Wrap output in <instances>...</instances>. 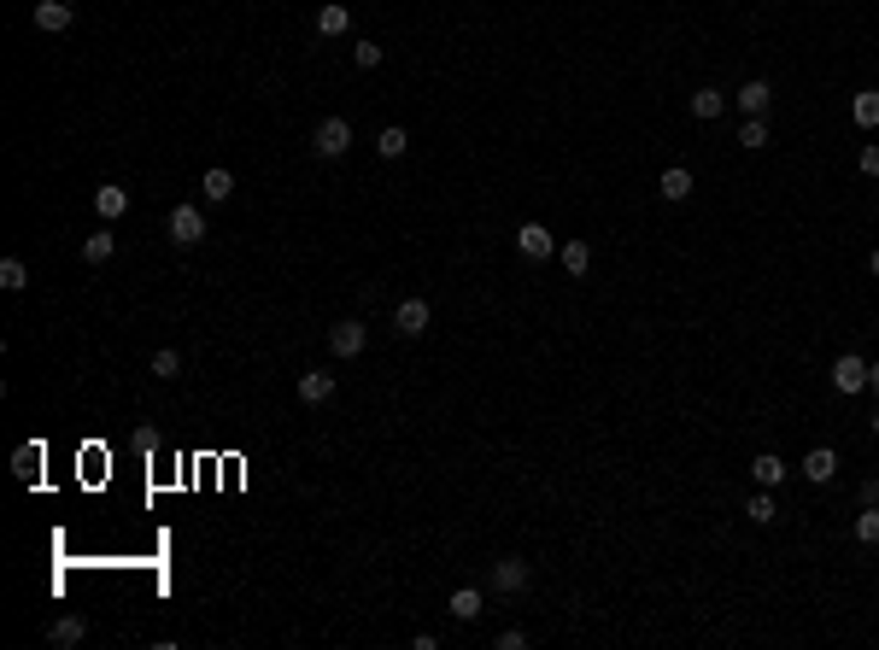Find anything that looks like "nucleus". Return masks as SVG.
I'll list each match as a JSON object with an SVG mask.
<instances>
[{
  "instance_id": "obj_9",
  "label": "nucleus",
  "mask_w": 879,
  "mask_h": 650,
  "mask_svg": "<svg viewBox=\"0 0 879 650\" xmlns=\"http://www.w3.org/2000/svg\"><path fill=\"white\" fill-rule=\"evenodd\" d=\"M516 246H522V258H551V229L546 223H522V229H516Z\"/></svg>"
},
{
  "instance_id": "obj_1",
  "label": "nucleus",
  "mask_w": 879,
  "mask_h": 650,
  "mask_svg": "<svg viewBox=\"0 0 879 650\" xmlns=\"http://www.w3.org/2000/svg\"><path fill=\"white\" fill-rule=\"evenodd\" d=\"M364 346H369V329L358 317H346V322H334V329H329V352L334 358H364Z\"/></svg>"
},
{
  "instance_id": "obj_14",
  "label": "nucleus",
  "mask_w": 879,
  "mask_h": 650,
  "mask_svg": "<svg viewBox=\"0 0 879 650\" xmlns=\"http://www.w3.org/2000/svg\"><path fill=\"white\" fill-rule=\"evenodd\" d=\"M352 30V12L340 6V0H329V6H317V35H346Z\"/></svg>"
},
{
  "instance_id": "obj_23",
  "label": "nucleus",
  "mask_w": 879,
  "mask_h": 650,
  "mask_svg": "<svg viewBox=\"0 0 879 650\" xmlns=\"http://www.w3.org/2000/svg\"><path fill=\"white\" fill-rule=\"evenodd\" d=\"M750 474H757V486H779V481H786V464H779L774 452H762L757 464H750Z\"/></svg>"
},
{
  "instance_id": "obj_7",
  "label": "nucleus",
  "mask_w": 879,
  "mask_h": 650,
  "mask_svg": "<svg viewBox=\"0 0 879 650\" xmlns=\"http://www.w3.org/2000/svg\"><path fill=\"white\" fill-rule=\"evenodd\" d=\"M528 580H534V569H528L522 557H504V562H492V586H499V592H522Z\"/></svg>"
},
{
  "instance_id": "obj_34",
  "label": "nucleus",
  "mask_w": 879,
  "mask_h": 650,
  "mask_svg": "<svg viewBox=\"0 0 879 650\" xmlns=\"http://www.w3.org/2000/svg\"><path fill=\"white\" fill-rule=\"evenodd\" d=\"M868 270H874V276H879V246H874V258H868Z\"/></svg>"
},
{
  "instance_id": "obj_25",
  "label": "nucleus",
  "mask_w": 879,
  "mask_h": 650,
  "mask_svg": "<svg viewBox=\"0 0 879 650\" xmlns=\"http://www.w3.org/2000/svg\"><path fill=\"white\" fill-rule=\"evenodd\" d=\"M452 616L457 621H475L481 616V592H475V586H457V592H452Z\"/></svg>"
},
{
  "instance_id": "obj_19",
  "label": "nucleus",
  "mask_w": 879,
  "mask_h": 650,
  "mask_svg": "<svg viewBox=\"0 0 879 650\" xmlns=\"http://www.w3.org/2000/svg\"><path fill=\"white\" fill-rule=\"evenodd\" d=\"M111 253H118V241H111V229H94L89 241H82V264H106Z\"/></svg>"
},
{
  "instance_id": "obj_18",
  "label": "nucleus",
  "mask_w": 879,
  "mask_h": 650,
  "mask_svg": "<svg viewBox=\"0 0 879 650\" xmlns=\"http://www.w3.org/2000/svg\"><path fill=\"white\" fill-rule=\"evenodd\" d=\"M850 118H856L862 129H879V89H862L856 100H850Z\"/></svg>"
},
{
  "instance_id": "obj_16",
  "label": "nucleus",
  "mask_w": 879,
  "mask_h": 650,
  "mask_svg": "<svg viewBox=\"0 0 879 650\" xmlns=\"http://www.w3.org/2000/svg\"><path fill=\"white\" fill-rule=\"evenodd\" d=\"M200 194L212 199V206H223V199L234 194V177H229V170H223V165H212V170H205V177H200Z\"/></svg>"
},
{
  "instance_id": "obj_28",
  "label": "nucleus",
  "mask_w": 879,
  "mask_h": 650,
  "mask_svg": "<svg viewBox=\"0 0 879 650\" xmlns=\"http://www.w3.org/2000/svg\"><path fill=\"white\" fill-rule=\"evenodd\" d=\"M153 375H158V381H177V375H182V352H170V346L153 352Z\"/></svg>"
},
{
  "instance_id": "obj_5",
  "label": "nucleus",
  "mask_w": 879,
  "mask_h": 650,
  "mask_svg": "<svg viewBox=\"0 0 879 650\" xmlns=\"http://www.w3.org/2000/svg\"><path fill=\"white\" fill-rule=\"evenodd\" d=\"M71 18H77L71 0H35V30H42V35H65Z\"/></svg>"
},
{
  "instance_id": "obj_15",
  "label": "nucleus",
  "mask_w": 879,
  "mask_h": 650,
  "mask_svg": "<svg viewBox=\"0 0 879 650\" xmlns=\"http://www.w3.org/2000/svg\"><path fill=\"white\" fill-rule=\"evenodd\" d=\"M721 111H727V94L721 89H698V94H692V118H698V123H715Z\"/></svg>"
},
{
  "instance_id": "obj_21",
  "label": "nucleus",
  "mask_w": 879,
  "mask_h": 650,
  "mask_svg": "<svg viewBox=\"0 0 879 650\" xmlns=\"http://www.w3.org/2000/svg\"><path fill=\"white\" fill-rule=\"evenodd\" d=\"M745 516H750V521H757V528H769V521L779 516V510H774V486H762V492H750V504H745Z\"/></svg>"
},
{
  "instance_id": "obj_20",
  "label": "nucleus",
  "mask_w": 879,
  "mask_h": 650,
  "mask_svg": "<svg viewBox=\"0 0 879 650\" xmlns=\"http://www.w3.org/2000/svg\"><path fill=\"white\" fill-rule=\"evenodd\" d=\"M405 147H411V135H405L399 123H387V129L376 135V153H381V158H405Z\"/></svg>"
},
{
  "instance_id": "obj_30",
  "label": "nucleus",
  "mask_w": 879,
  "mask_h": 650,
  "mask_svg": "<svg viewBox=\"0 0 879 650\" xmlns=\"http://www.w3.org/2000/svg\"><path fill=\"white\" fill-rule=\"evenodd\" d=\"M352 65H358V71H376V65H381V47H376V42H358V47H352Z\"/></svg>"
},
{
  "instance_id": "obj_31",
  "label": "nucleus",
  "mask_w": 879,
  "mask_h": 650,
  "mask_svg": "<svg viewBox=\"0 0 879 650\" xmlns=\"http://www.w3.org/2000/svg\"><path fill=\"white\" fill-rule=\"evenodd\" d=\"M856 165H862V177H879V147H862Z\"/></svg>"
},
{
  "instance_id": "obj_4",
  "label": "nucleus",
  "mask_w": 879,
  "mask_h": 650,
  "mask_svg": "<svg viewBox=\"0 0 879 650\" xmlns=\"http://www.w3.org/2000/svg\"><path fill=\"white\" fill-rule=\"evenodd\" d=\"M428 299H405V305H393V329L405 334V340H416V334H428Z\"/></svg>"
},
{
  "instance_id": "obj_33",
  "label": "nucleus",
  "mask_w": 879,
  "mask_h": 650,
  "mask_svg": "<svg viewBox=\"0 0 879 650\" xmlns=\"http://www.w3.org/2000/svg\"><path fill=\"white\" fill-rule=\"evenodd\" d=\"M868 387H874V393H879V364H868Z\"/></svg>"
},
{
  "instance_id": "obj_2",
  "label": "nucleus",
  "mask_w": 879,
  "mask_h": 650,
  "mask_svg": "<svg viewBox=\"0 0 879 650\" xmlns=\"http://www.w3.org/2000/svg\"><path fill=\"white\" fill-rule=\"evenodd\" d=\"M311 147H317V158H340L346 147H352V123H346V118H323L317 135H311Z\"/></svg>"
},
{
  "instance_id": "obj_6",
  "label": "nucleus",
  "mask_w": 879,
  "mask_h": 650,
  "mask_svg": "<svg viewBox=\"0 0 879 650\" xmlns=\"http://www.w3.org/2000/svg\"><path fill=\"white\" fill-rule=\"evenodd\" d=\"M833 387H838V393H862V387H868V364H862L856 352H845L833 364Z\"/></svg>"
},
{
  "instance_id": "obj_12",
  "label": "nucleus",
  "mask_w": 879,
  "mask_h": 650,
  "mask_svg": "<svg viewBox=\"0 0 879 650\" xmlns=\"http://www.w3.org/2000/svg\"><path fill=\"white\" fill-rule=\"evenodd\" d=\"M803 474H809L815 486H826V481L838 474V452H826V445H815V452L803 457Z\"/></svg>"
},
{
  "instance_id": "obj_35",
  "label": "nucleus",
  "mask_w": 879,
  "mask_h": 650,
  "mask_svg": "<svg viewBox=\"0 0 879 650\" xmlns=\"http://www.w3.org/2000/svg\"><path fill=\"white\" fill-rule=\"evenodd\" d=\"M874 434H879V416H874Z\"/></svg>"
},
{
  "instance_id": "obj_13",
  "label": "nucleus",
  "mask_w": 879,
  "mask_h": 650,
  "mask_svg": "<svg viewBox=\"0 0 879 650\" xmlns=\"http://www.w3.org/2000/svg\"><path fill=\"white\" fill-rule=\"evenodd\" d=\"M657 194L674 199V206H680V199H692V170H686V165H668L663 182H657Z\"/></svg>"
},
{
  "instance_id": "obj_27",
  "label": "nucleus",
  "mask_w": 879,
  "mask_h": 650,
  "mask_svg": "<svg viewBox=\"0 0 879 650\" xmlns=\"http://www.w3.org/2000/svg\"><path fill=\"white\" fill-rule=\"evenodd\" d=\"M739 147H750V153H757V147H769V123H762V118H745V123H739Z\"/></svg>"
},
{
  "instance_id": "obj_32",
  "label": "nucleus",
  "mask_w": 879,
  "mask_h": 650,
  "mask_svg": "<svg viewBox=\"0 0 879 650\" xmlns=\"http://www.w3.org/2000/svg\"><path fill=\"white\" fill-rule=\"evenodd\" d=\"M522 645H528V633H516V627L499 633V650H522Z\"/></svg>"
},
{
  "instance_id": "obj_22",
  "label": "nucleus",
  "mask_w": 879,
  "mask_h": 650,
  "mask_svg": "<svg viewBox=\"0 0 879 650\" xmlns=\"http://www.w3.org/2000/svg\"><path fill=\"white\" fill-rule=\"evenodd\" d=\"M0 287H6V293H24V287H30V270H24V258H0Z\"/></svg>"
},
{
  "instance_id": "obj_3",
  "label": "nucleus",
  "mask_w": 879,
  "mask_h": 650,
  "mask_svg": "<svg viewBox=\"0 0 879 650\" xmlns=\"http://www.w3.org/2000/svg\"><path fill=\"white\" fill-rule=\"evenodd\" d=\"M170 241H177V246H200L205 241V211L200 206H177V211H170Z\"/></svg>"
},
{
  "instance_id": "obj_11",
  "label": "nucleus",
  "mask_w": 879,
  "mask_h": 650,
  "mask_svg": "<svg viewBox=\"0 0 879 650\" xmlns=\"http://www.w3.org/2000/svg\"><path fill=\"white\" fill-rule=\"evenodd\" d=\"M300 398H305V405H329V398H334V375L305 369V375H300Z\"/></svg>"
},
{
  "instance_id": "obj_10",
  "label": "nucleus",
  "mask_w": 879,
  "mask_h": 650,
  "mask_svg": "<svg viewBox=\"0 0 879 650\" xmlns=\"http://www.w3.org/2000/svg\"><path fill=\"white\" fill-rule=\"evenodd\" d=\"M47 639H53L59 650H71V645H82V639H89V621H82V616H59L53 627H47Z\"/></svg>"
},
{
  "instance_id": "obj_8",
  "label": "nucleus",
  "mask_w": 879,
  "mask_h": 650,
  "mask_svg": "<svg viewBox=\"0 0 879 650\" xmlns=\"http://www.w3.org/2000/svg\"><path fill=\"white\" fill-rule=\"evenodd\" d=\"M94 211H100L106 223H118L123 211H129V187H118V182H100V187H94Z\"/></svg>"
},
{
  "instance_id": "obj_24",
  "label": "nucleus",
  "mask_w": 879,
  "mask_h": 650,
  "mask_svg": "<svg viewBox=\"0 0 879 650\" xmlns=\"http://www.w3.org/2000/svg\"><path fill=\"white\" fill-rule=\"evenodd\" d=\"M563 270H568V276H587V270H592V246L587 241H568L563 246Z\"/></svg>"
},
{
  "instance_id": "obj_26",
  "label": "nucleus",
  "mask_w": 879,
  "mask_h": 650,
  "mask_svg": "<svg viewBox=\"0 0 879 650\" xmlns=\"http://www.w3.org/2000/svg\"><path fill=\"white\" fill-rule=\"evenodd\" d=\"M12 469H18V481H35V474H42V445H18Z\"/></svg>"
},
{
  "instance_id": "obj_17",
  "label": "nucleus",
  "mask_w": 879,
  "mask_h": 650,
  "mask_svg": "<svg viewBox=\"0 0 879 650\" xmlns=\"http://www.w3.org/2000/svg\"><path fill=\"white\" fill-rule=\"evenodd\" d=\"M769 106H774V89H769V82H745V89H739V111H750V118H762Z\"/></svg>"
},
{
  "instance_id": "obj_29",
  "label": "nucleus",
  "mask_w": 879,
  "mask_h": 650,
  "mask_svg": "<svg viewBox=\"0 0 879 650\" xmlns=\"http://www.w3.org/2000/svg\"><path fill=\"white\" fill-rule=\"evenodd\" d=\"M856 540H862V545H879V504H868V510L856 516Z\"/></svg>"
}]
</instances>
